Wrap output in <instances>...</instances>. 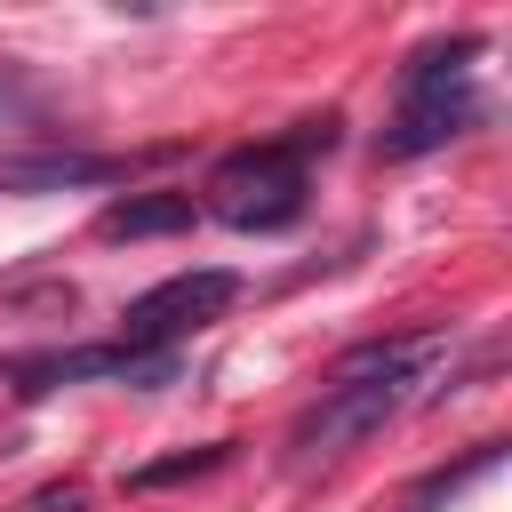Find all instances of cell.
I'll list each match as a JSON object with an SVG mask.
<instances>
[{
    "label": "cell",
    "mask_w": 512,
    "mask_h": 512,
    "mask_svg": "<svg viewBox=\"0 0 512 512\" xmlns=\"http://www.w3.org/2000/svg\"><path fill=\"white\" fill-rule=\"evenodd\" d=\"M464 56H480V32H456V40H432V48L408 56V72H400V112H392L384 136H376L384 160L440 152L448 136H464V128L480 120V96H472Z\"/></svg>",
    "instance_id": "2"
},
{
    "label": "cell",
    "mask_w": 512,
    "mask_h": 512,
    "mask_svg": "<svg viewBox=\"0 0 512 512\" xmlns=\"http://www.w3.org/2000/svg\"><path fill=\"white\" fill-rule=\"evenodd\" d=\"M232 456V440H208V448H184V456H160V464H136L128 472V488L144 496V488H176V480H208L216 464Z\"/></svg>",
    "instance_id": "7"
},
{
    "label": "cell",
    "mask_w": 512,
    "mask_h": 512,
    "mask_svg": "<svg viewBox=\"0 0 512 512\" xmlns=\"http://www.w3.org/2000/svg\"><path fill=\"white\" fill-rule=\"evenodd\" d=\"M496 456H504V448H496V440H480V448H472L464 464H448V472H432V480L416 488V512H424V504H440V496H456L464 480H480V472H496Z\"/></svg>",
    "instance_id": "8"
},
{
    "label": "cell",
    "mask_w": 512,
    "mask_h": 512,
    "mask_svg": "<svg viewBox=\"0 0 512 512\" xmlns=\"http://www.w3.org/2000/svg\"><path fill=\"white\" fill-rule=\"evenodd\" d=\"M208 216L232 232H280L304 216V160L288 144H248L208 168Z\"/></svg>",
    "instance_id": "3"
},
{
    "label": "cell",
    "mask_w": 512,
    "mask_h": 512,
    "mask_svg": "<svg viewBox=\"0 0 512 512\" xmlns=\"http://www.w3.org/2000/svg\"><path fill=\"white\" fill-rule=\"evenodd\" d=\"M232 296H240V272H224V264L176 272V280L144 288V296L120 312V344H128V352H168V344L200 336L208 320H224V312H232Z\"/></svg>",
    "instance_id": "4"
},
{
    "label": "cell",
    "mask_w": 512,
    "mask_h": 512,
    "mask_svg": "<svg viewBox=\"0 0 512 512\" xmlns=\"http://www.w3.org/2000/svg\"><path fill=\"white\" fill-rule=\"evenodd\" d=\"M80 504H88V488H80V480H64V488H40L24 512H80Z\"/></svg>",
    "instance_id": "9"
},
{
    "label": "cell",
    "mask_w": 512,
    "mask_h": 512,
    "mask_svg": "<svg viewBox=\"0 0 512 512\" xmlns=\"http://www.w3.org/2000/svg\"><path fill=\"white\" fill-rule=\"evenodd\" d=\"M192 192H128L104 208V240H168V232H192Z\"/></svg>",
    "instance_id": "6"
},
{
    "label": "cell",
    "mask_w": 512,
    "mask_h": 512,
    "mask_svg": "<svg viewBox=\"0 0 512 512\" xmlns=\"http://www.w3.org/2000/svg\"><path fill=\"white\" fill-rule=\"evenodd\" d=\"M120 168L96 152H0V192H72V184H112Z\"/></svg>",
    "instance_id": "5"
},
{
    "label": "cell",
    "mask_w": 512,
    "mask_h": 512,
    "mask_svg": "<svg viewBox=\"0 0 512 512\" xmlns=\"http://www.w3.org/2000/svg\"><path fill=\"white\" fill-rule=\"evenodd\" d=\"M432 360H440V336H408V344H368V352H352L344 376L296 416V432H288L296 464H328V456L376 440V432L416 400V384L432 376Z\"/></svg>",
    "instance_id": "1"
}]
</instances>
